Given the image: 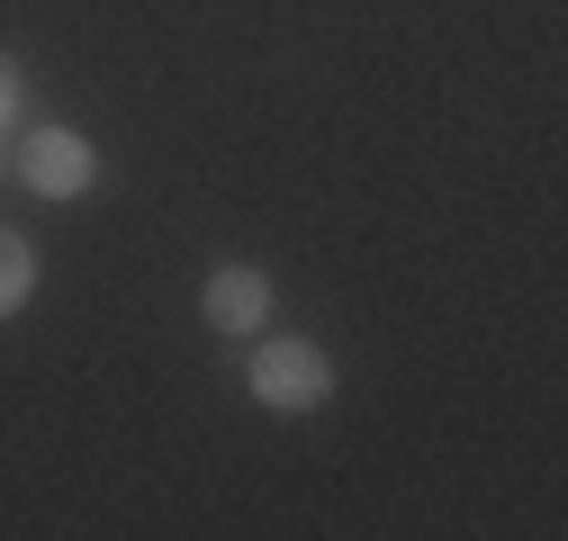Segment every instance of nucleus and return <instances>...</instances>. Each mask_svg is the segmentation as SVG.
Listing matches in <instances>:
<instances>
[{"instance_id":"obj_1","label":"nucleus","mask_w":568,"mask_h":541,"mask_svg":"<svg viewBox=\"0 0 568 541\" xmlns=\"http://www.w3.org/2000/svg\"><path fill=\"white\" fill-rule=\"evenodd\" d=\"M244 388L262 416H325L334 406V353L316 334H253V361H244Z\"/></svg>"},{"instance_id":"obj_2","label":"nucleus","mask_w":568,"mask_h":541,"mask_svg":"<svg viewBox=\"0 0 568 541\" xmlns=\"http://www.w3.org/2000/svg\"><path fill=\"white\" fill-rule=\"evenodd\" d=\"M10 181L28 198H45V208H73V198L100 190V145L82 126H54V118H28L10 135Z\"/></svg>"},{"instance_id":"obj_3","label":"nucleus","mask_w":568,"mask_h":541,"mask_svg":"<svg viewBox=\"0 0 568 541\" xmlns=\"http://www.w3.org/2000/svg\"><path fill=\"white\" fill-rule=\"evenodd\" d=\"M271 307H280V289H271L262 262H217V270L199 280V316H207L217 344H253V334L271 325Z\"/></svg>"},{"instance_id":"obj_4","label":"nucleus","mask_w":568,"mask_h":541,"mask_svg":"<svg viewBox=\"0 0 568 541\" xmlns=\"http://www.w3.org/2000/svg\"><path fill=\"white\" fill-rule=\"evenodd\" d=\"M37 280H45V262H37V244L19 235V226H0V325H10L28 298H37Z\"/></svg>"},{"instance_id":"obj_5","label":"nucleus","mask_w":568,"mask_h":541,"mask_svg":"<svg viewBox=\"0 0 568 541\" xmlns=\"http://www.w3.org/2000/svg\"><path fill=\"white\" fill-rule=\"evenodd\" d=\"M28 126V63L0 45V135H19Z\"/></svg>"},{"instance_id":"obj_6","label":"nucleus","mask_w":568,"mask_h":541,"mask_svg":"<svg viewBox=\"0 0 568 541\" xmlns=\"http://www.w3.org/2000/svg\"><path fill=\"white\" fill-rule=\"evenodd\" d=\"M0 172H10V135H0Z\"/></svg>"}]
</instances>
